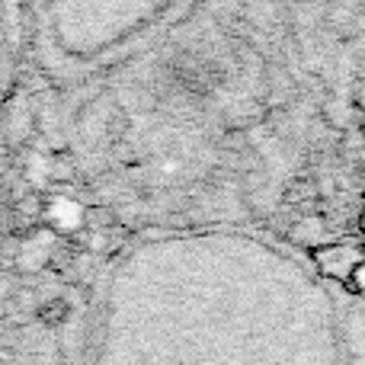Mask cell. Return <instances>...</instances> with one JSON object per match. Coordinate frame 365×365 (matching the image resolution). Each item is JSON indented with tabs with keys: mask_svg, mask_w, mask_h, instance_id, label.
<instances>
[{
	"mask_svg": "<svg viewBox=\"0 0 365 365\" xmlns=\"http://www.w3.org/2000/svg\"><path fill=\"white\" fill-rule=\"evenodd\" d=\"M317 272L336 282H353L356 272L365 266V240L359 237H343L334 244H317L311 250Z\"/></svg>",
	"mask_w": 365,
	"mask_h": 365,
	"instance_id": "cell-1",
	"label": "cell"
},
{
	"mask_svg": "<svg viewBox=\"0 0 365 365\" xmlns=\"http://www.w3.org/2000/svg\"><path fill=\"white\" fill-rule=\"evenodd\" d=\"M68 317H71V304L64 302V298H48V302H42L36 308V321L42 324V327H48V330L61 327Z\"/></svg>",
	"mask_w": 365,
	"mask_h": 365,
	"instance_id": "cell-2",
	"label": "cell"
},
{
	"mask_svg": "<svg viewBox=\"0 0 365 365\" xmlns=\"http://www.w3.org/2000/svg\"><path fill=\"white\" fill-rule=\"evenodd\" d=\"M51 180H55V182H74L77 180L74 158H68V154H58V158L51 160Z\"/></svg>",
	"mask_w": 365,
	"mask_h": 365,
	"instance_id": "cell-3",
	"label": "cell"
}]
</instances>
